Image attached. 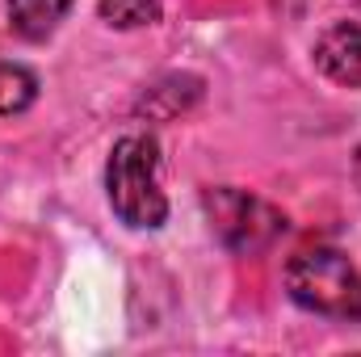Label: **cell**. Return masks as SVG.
Wrapping results in <instances>:
<instances>
[{
    "label": "cell",
    "mask_w": 361,
    "mask_h": 357,
    "mask_svg": "<svg viewBox=\"0 0 361 357\" xmlns=\"http://www.w3.org/2000/svg\"><path fill=\"white\" fill-rule=\"evenodd\" d=\"M105 193L126 227L156 231L169 219V198L160 189V143L152 135H126L114 143L105 164Z\"/></svg>",
    "instance_id": "cell-1"
},
{
    "label": "cell",
    "mask_w": 361,
    "mask_h": 357,
    "mask_svg": "<svg viewBox=\"0 0 361 357\" xmlns=\"http://www.w3.org/2000/svg\"><path fill=\"white\" fill-rule=\"evenodd\" d=\"M286 290L302 311L328 320H361V273L336 248H302L286 265Z\"/></svg>",
    "instance_id": "cell-2"
},
{
    "label": "cell",
    "mask_w": 361,
    "mask_h": 357,
    "mask_svg": "<svg viewBox=\"0 0 361 357\" xmlns=\"http://www.w3.org/2000/svg\"><path fill=\"white\" fill-rule=\"evenodd\" d=\"M202 206H206V219H210V231L240 257H257L277 244V236L286 231V214L269 206L265 198L257 193H244L235 185H219V189H206L202 193Z\"/></svg>",
    "instance_id": "cell-3"
},
{
    "label": "cell",
    "mask_w": 361,
    "mask_h": 357,
    "mask_svg": "<svg viewBox=\"0 0 361 357\" xmlns=\"http://www.w3.org/2000/svg\"><path fill=\"white\" fill-rule=\"evenodd\" d=\"M315 63L328 80L345 89H361V25L336 21L332 30H324L315 42Z\"/></svg>",
    "instance_id": "cell-4"
},
{
    "label": "cell",
    "mask_w": 361,
    "mask_h": 357,
    "mask_svg": "<svg viewBox=\"0 0 361 357\" xmlns=\"http://www.w3.org/2000/svg\"><path fill=\"white\" fill-rule=\"evenodd\" d=\"M68 8H72V0H8V25L25 42H42L59 30Z\"/></svg>",
    "instance_id": "cell-5"
},
{
    "label": "cell",
    "mask_w": 361,
    "mask_h": 357,
    "mask_svg": "<svg viewBox=\"0 0 361 357\" xmlns=\"http://www.w3.org/2000/svg\"><path fill=\"white\" fill-rule=\"evenodd\" d=\"M197 97H202V80H197V76H169V80H160L156 89L143 92L139 114L160 118V122H173V118L185 114Z\"/></svg>",
    "instance_id": "cell-6"
},
{
    "label": "cell",
    "mask_w": 361,
    "mask_h": 357,
    "mask_svg": "<svg viewBox=\"0 0 361 357\" xmlns=\"http://www.w3.org/2000/svg\"><path fill=\"white\" fill-rule=\"evenodd\" d=\"M38 101V76L21 63H0V118L25 114Z\"/></svg>",
    "instance_id": "cell-7"
},
{
    "label": "cell",
    "mask_w": 361,
    "mask_h": 357,
    "mask_svg": "<svg viewBox=\"0 0 361 357\" xmlns=\"http://www.w3.org/2000/svg\"><path fill=\"white\" fill-rule=\"evenodd\" d=\"M97 17L114 30H143L160 21V0H101Z\"/></svg>",
    "instance_id": "cell-8"
},
{
    "label": "cell",
    "mask_w": 361,
    "mask_h": 357,
    "mask_svg": "<svg viewBox=\"0 0 361 357\" xmlns=\"http://www.w3.org/2000/svg\"><path fill=\"white\" fill-rule=\"evenodd\" d=\"M357 169H361V152H357Z\"/></svg>",
    "instance_id": "cell-9"
},
{
    "label": "cell",
    "mask_w": 361,
    "mask_h": 357,
    "mask_svg": "<svg viewBox=\"0 0 361 357\" xmlns=\"http://www.w3.org/2000/svg\"><path fill=\"white\" fill-rule=\"evenodd\" d=\"M357 4H361V0H357Z\"/></svg>",
    "instance_id": "cell-10"
}]
</instances>
